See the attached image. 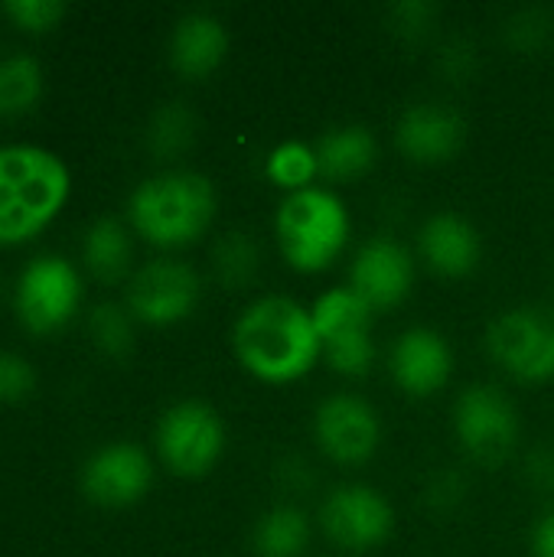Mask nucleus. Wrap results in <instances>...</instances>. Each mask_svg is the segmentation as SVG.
Wrapping results in <instances>:
<instances>
[{
    "label": "nucleus",
    "instance_id": "obj_1",
    "mask_svg": "<svg viewBox=\"0 0 554 557\" xmlns=\"http://www.w3.org/2000/svg\"><path fill=\"white\" fill-rule=\"evenodd\" d=\"M232 352L264 385H291L323 359L310 307L281 294L258 297L238 313L232 323Z\"/></svg>",
    "mask_w": 554,
    "mask_h": 557
},
{
    "label": "nucleus",
    "instance_id": "obj_2",
    "mask_svg": "<svg viewBox=\"0 0 554 557\" xmlns=\"http://www.w3.org/2000/svg\"><path fill=\"white\" fill-rule=\"evenodd\" d=\"M72 189L69 166L39 144H0V245H16L42 232Z\"/></svg>",
    "mask_w": 554,
    "mask_h": 557
},
{
    "label": "nucleus",
    "instance_id": "obj_3",
    "mask_svg": "<svg viewBox=\"0 0 554 557\" xmlns=\"http://www.w3.org/2000/svg\"><path fill=\"white\" fill-rule=\"evenodd\" d=\"M216 206L219 199L209 176L196 170H163L134 186L127 222L157 248H183L209 232Z\"/></svg>",
    "mask_w": 554,
    "mask_h": 557
},
{
    "label": "nucleus",
    "instance_id": "obj_4",
    "mask_svg": "<svg viewBox=\"0 0 554 557\" xmlns=\"http://www.w3.org/2000/svg\"><path fill=\"white\" fill-rule=\"evenodd\" d=\"M349 232H353L349 209L327 186L287 193L274 215L278 248L284 261L304 274H317L330 268L343 255Z\"/></svg>",
    "mask_w": 554,
    "mask_h": 557
},
{
    "label": "nucleus",
    "instance_id": "obj_5",
    "mask_svg": "<svg viewBox=\"0 0 554 557\" xmlns=\"http://www.w3.org/2000/svg\"><path fill=\"white\" fill-rule=\"evenodd\" d=\"M493 362L526 385L554 379V310L542 304L509 307L487 330Z\"/></svg>",
    "mask_w": 554,
    "mask_h": 557
},
{
    "label": "nucleus",
    "instance_id": "obj_6",
    "mask_svg": "<svg viewBox=\"0 0 554 557\" xmlns=\"http://www.w3.org/2000/svg\"><path fill=\"white\" fill-rule=\"evenodd\" d=\"M160 463L186 480L206 476L225 450V424L219 411L206 401L186 398L170 405L153 434Z\"/></svg>",
    "mask_w": 554,
    "mask_h": 557
},
{
    "label": "nucleus",
    "instance_id": "obj_7",
    "mask_svg": "<svg viewBox=\"0 0 554 557\" xmlns=\"http://www.w3.org/2000/svg\"><path fill=\"white\" fill-rule=\"evenodd\" d=\"M82 304V277L62 255H36L23 264L13 307L29 333H56Z\"/></svg>",
    "mask_w": 554,
    "mask_h": 557
},
{
    "label": "nucleus",
    "instance_id": "obj_8",
    "mask_svg": "<svg viewBox=\"0 0 554 557\" xmlns=\"http://www.w3.org/2000/svg\"><path fill=\"white\" fill-rule=\"evenodd\" d=\"M454 431L473 463L496 467L519 444V411L496 385H470L454 405Z\"/></svg>",
    "mask_w": 554,
    "mask_h": 557
},
{
    "label": "nucleus",
    "instance_id": "obj_9",
    "mask_svg": "<svg viewBox=\"0 0 554 557\" xmlns=\"http://www.w3.org/2000/svg\"><path fill=\"white\" fill-rule=\"evenodd\" d=\"M202 297V281L193 264L180 258H153L127 277L124 307L137 323L173 326L186 320Z\"/></svg>",
    "mask_w": 554,
    "mask_h": 557
},
{
    "label": "nucleus",
    "instance_id": "obj_10",
    "mask_svg": "<svg viewBox=\"0 0 554 557\" xmlns=\"http://www.w3.org/2000/svg\"><path fill=\"white\" fill-rule=\"evenodd\" d=\"M320 529L336 548L362 555L389 542L395 529V509L385 499V493H379L376 486L346 483L323 499Z\"/></svg>",
    "mask_w": 554,
    "mask_h": 557
},
{
    "label": "nucleus",
    "instance_id": "obj_11",
    "mask_svg": "<svg viewBox=\"0 0 554 557\" xmlns=\"http://www.w3.org/2000/svg\"><path fill=\"white\" fill-rule=\"evenodd\" d=\"M313 441L333 463L359 467L372 460L382 444L379 411L359 395H330L313 411Z\"/></svg>",
    "mask_w": 554,
    "mask_h": 557
},
{
    "label": "nucleus",
    "instance_id": "obj_12",
    "mask_svg": "<svg viewBox=\"0 0 554 557\" xmlns=\"http://www.w3.org/2000/svg\"><path fill=\"white\" fill-rule=\"evenodd\" d=\"M78 483H82V493L95 506L124 509L147 496L153 483V460L147 457L140 444L114 441L88 454V460L82 463Z\"/></svg>",
    "mask_w": 554,
    "mask_h": 557
},
{
    "label": "nucleus",
    "instance_id": "obj_13",
    "mask_svg": "<svg viewBox=\"0 0 554 557\" xmlns=\"http://www.w3.org/2000/svg\"><path fill=\"white\" fill-rule=\"evenodd\" d=\"M349 287L372 313L392 310L415 287V255L395 238H369L349 264Z\"/></svg>",
    "mask_w": 554,
    "mask_h": 557
},
{
    "label": "nucleus",
    "instance_id": "obj_14",
    "mask_svg": "<svg viewBox=\"0 0 554 557\" xmlns=\"http://www.w3.org/2000/svg\"><path fill=\"white\" fill-rule=\"evenodd\" d=\"M398 150L421 166H438L454 160L467 140V121L457 108L444 101H418L398 114L395 124Z\"/></svg>",
    "mask_w": 554,
    "mask_h": 557
},
{
    "label": "nucleus",
    "instance_id": "obj_15",
    "mask_svg": "<svg viewBox=\"0 0 554 557\" xmlns=\"http://www.w3.org/2000/svg\"><path fill=\"white\" fill-rule=\"evenodd\" d=\"M389 372L405 395L431 398L454 375V349L444 333L431 326H411L395 339L389 352Z\"/></svg>",
    "mask_w": 554,
    "mask_h": 557
},
{
    "label": "nucleus",
    "instance_id": "obj_16",
    "mask_svg": "<svg viewBox=\"0 0 554 557\" xmlns=\"http://www.w3.org/2000/svg\"><path fill=\"white\" fill-rule=\"evenodd\" d=\"M421 261L441 277H467L477 271L483 242L477 225L460 212H434L418 232Z\"/></svg>",
    "mask_w": 554,
    "mask_h": 557
},
{
    "label": "nucleus",
    "instance_id": "obj_17",
    "mask_svg": "<svg viewBox=\"0 0 554 557\" xmlns=\"http://www.w3.org/2000/svg\"><path fill=\"white\" fill-rule=\"evenodd\" d=\"M229 52V29L216 13H183L170 33V62L186 78L212 75Z\"/></svg>",
    "mask_w": 554,
    "mask_h": 557
},
{
    "label": "nucleus",
    "instance_id": "obj_18",
    "mask_svg": "<svg viewBox=\"0 0 554 557\" xmlns=\"http://www.w3.org/2000/svg\"><path fill=\"white\" fill-rule=\"evenodd\" d=\"M313 150H317L320 176L333 183H349L366 176L379 157L376 134L366 124H336L323 131Z\"/></svg>",
    "mask_w": 554,
    "mask_h": 557
},
{
    "label": "nucleus",
    "instance_id": "obj_19",
    "mask_svg": "<svg viewBox=\"0 0 554 557\" xmlns=\"http://www.w3.org/2000/svg\"><path fill=\"white\" fill-rule=\"evenodd\" d=\"M134 258V242H131V225H124L114 215H101L85 228L82 238V261L98 281H121L131 271Z\"/></svg>",
    "mask_w": 554,
    "mask_h": 557
},
{
    "label": "nucleus",
    "instance_id": "obj_20",
    "mask_svg": "<svg viewBox=\"0 0 554 557\" xmlns=\"http://www.w3.org/2000/svg\"><path fill=\"white\" fill-rule=\"evenodd\" d=\"M313 539V525L310 516L294 506V503H281L271 506L251 532V548L258 557H304Z\"/></svg>",
    "mask_w": 554,
    "mask_h": 557
},
{
    "label": "nucleus",
    "instance_id": "obj_21",
    "mask_svg": "<svg viewBox=\"0 0 554 557\" xmlns=\"http://www.w3.org/2000/svg\"><path fill=\"white\" fill-rule=\"evenodd\" d=\"M310 313H313V323H317V333H320V346L336 339V336H346V333L372 330V317H376L349 284L323 290L313 300Z\"/></svg>",
    "mask_w": 554,
    "mask_h": 557
},
{
    "label": "nucleus",
    "instance_id": "obj_22",
    "mask_svg": "<svg viewBox=\"0 0 554 557\" xmlns=\"http://www.w3.org/2000/svg\"><path fill=\"white\" fill-rule=\"evenodd\" d=\"M42 95V65L29 52L0 55V114L13 117L29 111Z\"/></svg>",
    "mask_w": 554,
    "mask_h": 557
},
{
    "label": "nucleus",
    "instance_id": "obj_23",
    "mask_svg": "<svg viewBox=\"0 0 554 557\" xmlns=\"http://www.w3.org/2000/svg\"><path fill=\"white\" fill-rule=\"evenodd\" d=\"M196 140V114L183 101H167L147 124V147L157 160H176Z\"/></svg>",
    "mask_w": 554,
    "mask_h": 557
},
{
    "label": "nucleus",
    "instance_id": "obj_24",
    "mask_svg": "<svg viewBox=\"0 0 554 557\" xmlns=\"http://www.w3.org/2000/svg\"><path fill=\"white\" fill-rule=\"evenodd\" d=\"M264 176L281 186L284 193H300L317 186L313 180L320 176L317 166V150L313 144L304 140H281L268 157H264Z\"/></svg>",
    "mask_w": 554,
    "mask_h": 557
},
{
    "label": "nucleus",
    "instance_id": "obj_25",
    "mask_svg": "<svg viewBox=\"0 0 554 557\" xmlns=\"http://www.w3.org/2000/svg\"><path fill=\"white\" fill-rule=\"evenodd\" d=\"M261 255H258V242L248 232H225L216 245H212V274L222 287H245L251 284V277L258 274Z\"/></svg>",
    "mask_w": 554,
    "mask_h": 557
},
{
    "label": "nucleus",
    "instance_id": "obj_26",
    "mask_svg": "<svg viewBox=\"0 0 554 557\" xmlns=\"http://www.w3.org/2000/svg\"><path fill=\"white\" fill-rule=\"evenodd\" d=\"M88 333L104 356H124L134 346V317L124 304H98L88 313Z\"/></svg>",
    "mask_w": 554,
    "mask_h": 557
},
{
    "label": "nucleus",
    "instance_id": "obj_27",
    "mask_svg": "<svg viewBox=\"0 0 554 557\" xmlns=\"http://www.w3.org/2000/svg\"><path fill=\"white\" fill-rule=\"evenodd\" d=\"M323 359L330 362L333 372L346 375V379H362L369 375L372 362H376V339L372 330H359V333H346L336 336L330 343H323Z\"/></svg>",
    "mask_w": 554,
    "mask_h": 557
},
{
    "label": "nucleus",
    "instance_id": "obj_28",
    "mask_svg": "<svg viewBox=\"0 0 554 557\" xmlns=\"http://www.w3.org/2000/svg\"><path fill=\"white\" fill-rule=\"evenodd\" d=\"M3 13L16 26L39 33V29H52L65 16V3L62 0H7Z\"/></svg>",
    "mask_w": 554,
    "mask_h": 557
},
{
    "label": "nucleus",
    "instance_id": "obj_29",
    "mask_svg": "<svg viewBox=\"0 0 554 557\" xmlns=\"http://www.w3.org/2000/svg\"><path fill=\"white\" fill-rule=\"evenodd\" d=\"M389 16H392V26H395L398 36L421 39L434 26V20H438V7L428 3V0H405V3H395L389 10Z\"/></svg>",
    "mask_w": 554,
    "mask_h": 557
},
{
    "label": "nucleus",
    "instance_id": "obj_30",
    "mask_svg": "<svg viewBox=\"0 0 554 557\" xmlns=\"http://www.w3.org/2000/svg\"><path fill=\"white\" fill-rule=\"evenodd\" d=\"M33 366L20 352H0V401H20L33 392Z\"/></svg>",
    "mask_w": 554,
    "mask_h": 557
},
{
    "label": "nucleus",
    "instance_id": "obj_31",
    "mask_svg": "<svg viewBox=\"0 0 554 557\" xmlns=\"http://www.w3.org/2000/svg\"><path fill=\"white\" fill-rule=\"evenodd\" d=\"M532 557H554V512L542 516L532 532Z\"/></svg>",
    "mask_w": 554,
    "mask_h": 557
}]
</instances>
